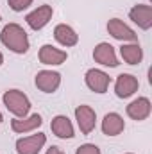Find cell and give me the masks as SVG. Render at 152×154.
Instances as JSON below:
<instances>
[{
    "label": "cell",
    "mask_w": 152,
    "mask_h": 154,
    "mask_svg": "<svg viewBox=\"0 0 152 154\" xmlns=\"http://www.w3.org/2000/svg\"><path fill=\"white\" fill-rule=\"evenodd\" d=\"M43 124V118L41 115L34 113L31 116H23V118H13L11 120V129L18 134H25V133H31V131H36L38 127H41Z\"/></svg>",
    "instance_id": "13"
},
{
    "label": "cell",
    "mask_w": 152,
    "mask_h": 154,
    "mask_svg": "<svg viewBox=\"0 0 152 154\" xmlns=\"http://www.w3.org/2000/svg\"><path fill=\"white\" fill-rule=\"evenodd\" d=\"M108 32H109L114 39L129 41V43H138V34H136L129 25H125L122 20H118V18H113V20L108 22Z\"/></svg>",
    "instance_id": "7"
},
{
    "label": "cell",
    "mask_w": 152,
    "mask_h": 154,
    "mask_svg": "<svg viewBox=\"0 0 152 154\" xmlns=\"http://www.w3.org/2000/svg\"><path fill=\"white\" fill-rule=\"evenodd\" d=\"M93 59L97 61V63H100V65H104V66H118L120 63H118V57H116V54H114V47L113 45H109V43H106V41H102V43H99L97 47H95V50H93Z\"/></svg>",
    "instance_id": "11"
},
{
    "label": "cell",
    "mask_w": 152,
    "mask_h": 154,
    "mask_svg": "<svg viewBox=\"0 0 152 154\" xmlns=\"http://www.w3.org/2000/svg\"><path fill=\"white\" fill-rule=\"evenodd\" d=\"M138 88H140L138 79L131 74H120L114 81V93L120 99H127V97L134 95L138 91Z\"/></svg>",
    "instance_id": "6"
},
{
    "label": "cell",
    "mask_w": 152,
    "mask_h": 154,
    "mask_svg": "<svg viewBox=\"0 0 152 154\" xmlns=\"http://www.w3.org/2000/svg\"><path fill=\"white\" fill-rule=\"evenodd\" d=\"M66 57H68V54H66L65 50L56 48V47H52V45H43L38 52L39 63H43V65H52V66L63 65V63L66 61Z\"/></svg>",
    "instance_id": "10"
},
{
    "label": "cell",
    "mask_w": 152,
    "mask_h": 154,
    "mask_svg": "<svg viewBox=\"0 0 152 154\" xmlns=\"http://www.w3.org/2000/svg\"><path fill=\"white\" fill-rule=\"evenodd\" d=\"M127 154H132V152H127Z\"/></svg>",
    "instance_id": "24"
},
{
    "label": "cell",
    "mask_w": 152,
    "mask_h": 154,
    "mask_svg": "<svg viewBox=\"0 0 152 154\" xmlns=\"http://www.w3.org/2000/svg\"><path fill=\"white\" fill-rule=\"evenodd\" d=\"M4 63V56H2V52H0V65Z\"/></svg>",
    "instance_id": "22"
},
{
    "label": "cell",
    "mask_w": 152,
    "mask_h": 154,
    "mask_svg": "<svg viewBox=\"0 0 152 154\" xmlns=\"http://www.w3.org/2000/svg\"><path fill=\"white\" fill-rule=\"evenodd\" d=\"M129 18L143 31H149L152 27V7L145 4H138L129 11Z\"/></svg>",
    "instance_id": "12"
},
{
    "label": "cell",
    "mask_w": 152,
    "mask_h": 154,
    "mask_svg": "<svg viewBox=\"0 0 152 154\" xmlns=\"http://www.w3.org/2000/svg\"><path fill=\"white\" fill-rule=\"evenodd\" d=\"M50 129L52 133L57 136V138H63V140H70L75 136V131H74V125L70 122V118L65 115H57L52 118V124H50Z\"/></svg>",
    "instance_id": "15"
},
{
    "label": "cell",
    "mask_w": 152,
    "mask_h": 154,
    "mask_svg": "<svg viewBox=\"0 0 152 154\" xmlns=\"http://www.w3.org/2000/svg\"><path fill=\"white\" fill-rule=\"evenodd\" d=\"M52 14H54L52 5H47L45 4V5H39L38 9H34L32 13H29L25 16V22H27V25L32 31H39V29H43L52 20Z\"/></svg>",
    "instance_id": "4"
},
{
    "label": "cell",
    "mask_w": 152,
    "mask_h": 154,
    "mask_svg": "<svg viewBox=\"0 0 152 154\" xmlns=\"http://www.w3.org/2000/svg\"><path fill=\"white\" fill-rule=\"evenodd\" d=\"M0 20H2V16H0Z\"/></svg>",
    "instance_id": "25"
},
{
    "label": "cell",
    "mask_w": 152,
    "mask_h": 154,
    "mask_svg": "<svg viewBox=\"0 0 152 154\" xmlns=\"http://www.w3.org/2000/svg\"><path fill=\"white\" fill-rule=\"evenodd\" d=\"M34 82H36L38 90H41L43 93H54L61 84V74L52 72V70H41L36 74Z\"/></svg>",
    "instance_id": "9"
},
{
    "label": "cell",
    "mask_w": 152,
    "mask_h": 154,
    "mask_svg": "<svg viewBox=\"0 0 152 154\" xmlns=\"http://www.w3.org/2000/svg\"><path fill=\"white\" fill-rule=\"evenodd\" d=\"M2 100H4V106L16 116V118H23V116H27V113L31 111V100L20 90H7L4 93Z\"/></svg>",
    "instance_id": "2"
},
{
    "label": "cell",
    "mask_w": 152,
    "mask_h": 154,
    "mask_svg": "<svg viewBox=\"0 0 152 154\" xmlns=\"http://www.w3.org/2000/svg\"><path fill=\"white\" fill-rule=\"evenodd\" d=\"M84 81H86V86H88L91 91H95V93H106L108 88H109L111 77L108 75L106 72H102V70L91 68V70L86 72Z\"/></svg>",
    "instance_id": "5"
},
{
    "label": "cell",
    "mask_w": 152,
    "mask_h": 154,
    "mask_svg": "<svg viewBox=\"0 0 152 154\" xmlns=\"http://www.w3.org/2000/svg\"><path fill=\"white\" fill-rule=\"evenodd\" d=\"M2 120H4V116H2V113H0V124H2Z\"/></svg>",
    "instance_id": "23"
},
{
    "label": "cell",
    "mask_w": 152,
    "mask_h": 154,
    "mask_svg": "<svg viewBox=\"0 0 152 154\" xmlns=\"http://www.w3.org/2000/svg\"><path fill=\"white\" fill-rule=\"evenodd\" d=\"M120 56L127 65H138L143 59V50L140 43H127L120 47Z\"/></svg>",
    "instance_id": "18"
},
{
    "label": "cell",
    "mask_w": 152,
    "mask_h": 154,
    "mask_svg": "<svg viewBox=\"0 0 152 154\" xmlns=\"http://www.w3.org/2000/svg\"><path fill=\"white\" fill-rule=\"evenodd\" d=\"M75 154H100V149L95 143H84L75 151Z\"/></svg>",
    "instance_id": "20"
},
{
    "label": "cell",
    "mask_w": 152,
    "mask_h": 154,
    "mask_svg": "<svg viewBox=\"0 0 152 154\" xmlns=\"http://www.w3.org/2000/svg\"><path fill=\"white\" fill-rule=\"evenodd\" d=\"M54 38H56L57 43H61L63 47H74V45H77V41H79V34H77L70 25L59 23L54 29Z\"/></svg>",
    "instance_id": "16"
},
{
    "label": "cell",
    "mask_w": 152,
    "mask_h": 154,
    "mask_svg": "<svg viewBox=\"0 0 152 154\" xmlns=\"http://www.w3.org/2000/svg\"><path fill=\"white\" fill-rule=\"evenodd\" d=\"M75 120L77 125L81 129L82 134H90L93 129H95V124H97V113L93 111V108L90 106H77L75 108Z\"/></svg>",
    "instance_id": "8"
},
{
    "label": "cell",
    "mask_w": 152,
    "mask_h": 154,
    "mask_svg": "<svg viewBox=\"0 0 152 154\" xmlns=\"http://www.w3.org/2000/svg\"><path fill=\"white\" fill-rule=\"evenodd\" d=\"M125 129V122L118 113H108L102 120V133L108 136H116Z\"/></svg>",
    "instance_id": "17"
},
{
    "label": "cell",
    "mask_w": 152,
    "mask_h": 154,
    "mask_svg": "<svg viewBox=\"0 0 152 154\" xmlns=\"http://www.w3.org/2000/svg\"><path fill=\"white\" fill-rule=\"evenodd\" d=\"M0 41L4 43V47H7L14 54H25L29 50L27 32L18 23H7L0 32Z\"/></svg>",
    "instance_id": "1"
},
{
    "label": "cell",
    "mask_w": 152,
    "mask_h": 154,
    "mask_svg": "<svg viewBox=\"0 0 152 154\" xmlns=\"http://www.w3.org/2000/svg\"><path fill=\"white\" fill-rule=\"evenodd\" d=\"M150 100L147 99V97H140V99H136V100H132L129 106H127V115L131 116L132 120H136V122H141V120H145V118H149L150 115Z\"/></svg>",
    "instance_id": "14"
},
{
    "label": "cell",
    "mask_w": 152,
    "mask_h": 154,
    "mask_svg": "<svg viewBox=\"0 0 152 154\" xmlns=\"http://www.w3.org/2000/svg\"><path fill=\"white\" fill-rule=\"evenodd\" d=\"M45 154H65V152H63V151H61L59 147H56V145H52V147H50V149H48V151H47Z\"/></svg>",
    "instance_id": "21"
},
{
    "label": "cell",
    "mask_w": 152,
    "mask_h": 154,
    "mask_svg": "<svg viewBox=\"0 0 152 154\" xmlns=\"http://www.w3.org/2000/svg\"><path fill=\"white\" fill-rule=\"evenodd\" d=\"M45 143H47V136L43 133L31 134V136L16 140V152L18 154H38L43 149Z\"/></svg>",
    "instance_id": "3"
},
{
    "label": "cell",
    "mask_w": 152,
    "mask_h": 154,
    "mask_svg": "<svg viewBox=\"0 0 152 154\" xmlns=\"http://www.w3.org/2000/svg\"><path fill=\"white\" fill-rule=\"evenodd\" d=\"M7 4H9V7H11L13 11L20 13V11L27 9V7L32 4V0H7Z\"/></svg>",
    "instance_id": "19"
}]
</instances>
